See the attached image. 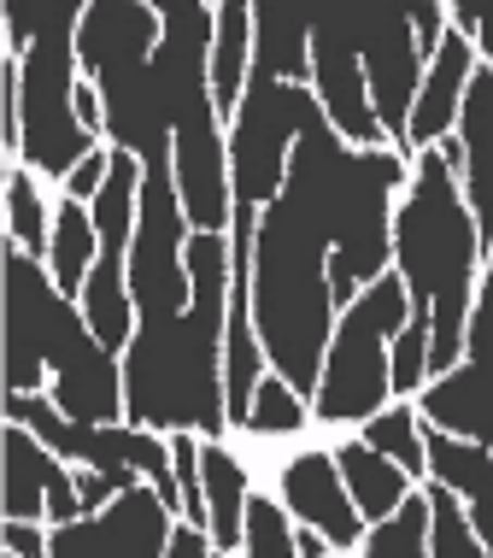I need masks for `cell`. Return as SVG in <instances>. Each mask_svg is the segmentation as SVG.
I'll use <instances>...</instances> for the list:
<instances>
[{
  "label": "cell",
  "instance_id": "cell-11",
  "mask_svg": "<svg viewBox=\"0 0 493 558\" xmlns=\"http://www.w3.org/2000/svg\"><path fill=\"white\" fill-rule=\"evenodd\" d=\"M176 511L153 482L124 488L107 511H88V518L53 523V547L48 558H164L171 553V530Z\"/></svg>",
  "mask_w": 493,
  "mask_h": 558
},
{
  "label": "cell",
  "instance_id": "cell-22",
  "mask_svg": "<svg viewBox=\"0 0 493 558\" xmlns=\"http://www.w3.org/2000/svg\"><path fill=\"white\" fill-rule=\"evenodd\" d=\"M358 435H365L377 452H387V459L399 464V471H411L417 482H429V447H423V412H417L411 400H387L370 424H358Z\"/></svg>",
  "mask_w": 493,
  "mask_h": 558
},
{
  "label": "cell",
  "instance_id": "cell-29",
  "mask_svg": "<svg viewBox=\"0 0 493 558\" xmlns=\"http://www.w3.org/2000/svg\"><path fill=\"white\" fill-rule=\"evenodd\" d=\"M124 488H136V482L112 476V471H77V494H83V518L88 511H107Z\"/></svg>",
  "mask_w": 493,
  "mask_h": 558
},
{
  "label": "cell",
  "instance_id": "cell-13",
  "mask_svg": "<svg viewBox=\"0 0 493 558\" xmlns=\"http://www.w3.org/2000/svg\"><path fill=\"white\" fill-rule=\"evenodd\" d=\"M276 500L288 506L294 523H311V530L329 535L335 553H358L370 523L358 518L347 482H341V464H335V447H300L276 464Z\"/></svg>",
  "mask_w": 493,
  "mask_h": 558
},
{
  "label": "cell",
  "instance_id": "cell-30",
  "mask_svg": "<svg viewBox=\"0 0 493 558\" xmlns=\"http://www.w3.org/2000/svg\"><path fill=\"white\" fill-rule=\"evenodd\" d=\"M7 553H19V558H48L53 547V523H24V518H7Z\"/></svg>",
  "mask_w": 493,
  "mask_h": 558
},
{
  "label": "cell",
  "instance_id": "cell-10",
  "mask_svg": "<svg viewBox=\"0 0 493 558\" xmlns=\"http://www.w3.org/2000/svg\"><path fill=\"white\" fill-rule=\"evenodd\" d=\"M411 405L423 412V424L493 447V247L482 259V282H476V300H470L465 359L446 376H429L411 395Z\"/></svg>",
  "mask_w": 493,
  "mask_h": 558
},
{
  "label": "cell",
  "instance_id": "cell-15",
  "mask_svg": "<svg viewBox=\"0 0 493 558\" xmlns=\"http://www.w3.org/2000/svg\"><path fill=\"white\" fill-rule=\"evenodd\" d=\"M458 147H465V165H458V189H465L476 230H482V247H493V65L482 59L476 77L465 88V107H458Z\"/></svg>",
  "mask_w": 493,
  "mask_h": 558
},
{
  "label": "cell",
  "instance_id": "cell-14",
  "mask_svg": "<svg viewBox=\"0 0 493 558\" xmlns=\"http://www.w3.org/2000/svg\"><path fill=\"white\" fill-rule=\"evenodd\" d=\"M476 65H482V53H476V41L446 19L435 53H429V71H423V88H417L411 100V124H406V147H441L446 135L458 124V107H465V88L476 77Z\"/></svg>",
  "mask_w": 493,
  "mask_h": 558
},
{
  "label": "cell",
  "instance_id": "cell-1",
  "mask_svg": "<svg viewBox=\"0 0 493 558\" xmlns=\"http://www.w3.org/2000/svg\"><path fill=\"white\" fill-rule=\"evenodd\" d=\"M411 183L406 147H353L306 112L276 201L252 241V329L282 383L311 400L341 306L394 270V206Z\"/></svg>",
  "mask_w": 493,
  "mask_h": 558
},
{
  "label": "cell",
  "instance_id": "cell-16",
  "mask_svg": "<svg viewBox=\"0 0 493 558\" xmlns=\"http://www.w3.org/2000/svg\"><path fill=\"white\" fill-rule=\"evenodd\" d=\"M335 464H341V482H347V494H353V506L365 523H382L387 511L406 506V494H417V476L399 471V464L370 447L358 429L347 441H335Z\"/></svg>",
  "mask_w": 493,
  "mask_h": 558
},
{
  "label": "cell",
  "instance_id": "cell-33",
  "mask_svg": "<svg viewBox=\"0 0 493 558\" xmlns=\"http://www.w3.org/2000/svg\"><path fill=\"white\" fill-rule=\"evenodd\" d=\"M465 518H470V530H476V541L493 553V506H465Z\"/></svg>",
  "mask_w": 493,
  "mask_h": 558
},
{
  "label": "cell",
  "instance_id": "cell-18",
  "mask_svg": "<svg viewBox=\"0 0 493 558\" xmlns=\"http://www.w3.org/2000/svg\"><path fill=\"white\" fill-rule=\"evenodd\" d=\"M423 447H429V482L453 488L465 506H493V447L446 435L435 424H423Z\"/></svg>",
  "mask_w": 493,
  "mask_h": 558
},
{
  "label": "cell",
  "instance_id": "cell-7",
  "mask_svg": "<svg viewBox=\"0 0 493 558\" xmlns=\"http://www.w3.org/2000/svg\"><path fill=\"white\" fill-rule=\"evenodd\" d=\"M411 318V294L399 270H382L353 306H341L335 336L323 353V376L311 395V417L329 429H358L394 400V376H387V347Z\"/></svg>",
  "mask_w": 493,
  "mask_h": 558
},
{
  "label": "cell",
  "instance_id": "cell-4",
  "mask_svg": "<svg viewBox=\"0 0 493 558\" xmlns=\"http://www.w3.org/2000/svg\"><path fill=\"white\" fill-rule=\"evenodd\" d=\"M7 395L48 388L59 412L83 424H124V353L88 329L83 306L53 270L7 241Z\"/></svg>",
  "mask_w": 493,
  "mask_h": 558
},
{
  "label": "cell",
  "instance_id": "cell-36",
  "mask_svg": "<svg viewBox=\"0 0 493 558\" xmlns=\"http://www.w3.org/2000/svg\"><path fill=\"white\" fill-rule=\"evenodd\" d=\"M7 558H19V553H7Z\"/></svg>",
  "mask_w": 493,
  "mask_h": 558
},
{
  "label": "cell",
  "instance_id": "cell-28",
  "mask_svg": "<svg viewBox=\"0 0 493 558\" xmlns=\"http://www.w3.org/2000/svg\"><path fill=\"white\" fill-rule=\"evenodd\" d=\"M107 171H112V147L100 142L95 154H83V159H77V171H71V177H65V189H53V194H71V201H95L100 183H107Z\"/></svg>",
  "mask_w": 493,
  "mask_h": 558
},
{
  "label": "cell",
  "instance_id": "cell-17",
  "mask_svg": "<svg viewBox=\"0 0 493 558\" xmlns=\"http://www.w3.org/2000/svg\"><path fill=\"white\" fill-rule=\"evenodd\" d=\"M200 476H206V511H212V547L218 553H242V523H247V500H252V471L230 452V441H200Z\"/></svg>",
  "mask_w": 493,
  "mask_h": 558
},
{
  "label": "cell",
  "instance_id": "cell-35",
  "mask_svg": "<svg viewBox=\"0 0 493 558\" xmlns=\"http://www.w3.org/2000/svg\"><path fill=\"white\" fill-rule=\"evenodd\" d=\"M212 558H230V553H212Z\"/></svg>",
  "mask_w": 493,
  "mask_h": 558
},
{
  "label": "cell",
  "instance_id": "cell-34",
  "mask_svg": "<svg viewBox=\"0 0 493 558\" xmlns=\"http://www.w3.org/2000/svg\"><path fill=\"white\" fill-rule=\"evenodd\" d=\"M329 558H358V553H329Z\"/></svg>",
  "mask_w": 493,
  "mask_h": 558
},
{
  "label": "cell",
  "instance_id": "cell-32",
  "mask_svg": "<svg viewBox=\"0 0 493 558\" xmlns=\"http://www.w3.org/2000/svg\"><path fill=\"white\" fill-rule=\"evenodd\" d=\"M294 547H300V558H329L335 547H329L323 530H311V523H294Z\"/></svg>",
  "mask_w": 493,
  "mask_h": 558
},
{
  "label": "cell",
  "instance_id": "cell-21",
  "mask_svg": "<svg viewBox=\"0 0 493 558\" xmlns=\"http://www.w3.org/2000/svg\"><path fill=\"white\" fill-rule=\"evenodd\" d=\"M311 424H318V417H311V400L294 383H282L276 371H264L259 395H252V405H247L242 435H252V441H294V435H306Z\"/></svg>",
  "mask_w": 493,
  "mask_h": 558
},
{
  "label": "cell",
  "instance_id": "cell-24",
  "mask_svg": "<svg viewBox=\"0 0 493 558\" xmlns=\"http://www.w3.org/2000/svg\"><path fill=\"white\" fill-rule=\"evenodd\" d=\"M423 494H429V553L435 558H493L482 541H476L470 518H465V500H458L453 488L423 482Z\"/></svg>",
  "mask_w": 493,
  "mask_h": 558
},
{
  "label": "cell",
  "instance_id": "cell-2",
  "mask_svg": "<svg viewBox=\"0 0 493 558\" xmlns=\"http://www.w3.org/2000/svg\"><path fill=\"white\" fill-rule=\"evenodd\" d=\"M188 306L171 318H141L124 347V417L141 429H194L223 441L230 388H223V341H230V235H188Z\"/></svg>",
  "mask_w": 493,
  "mask_h": 558
},
{
  "label": "cell",
  "instance_id": "cell-25",
  "mask_svg": "<svg viewBox=\"0 0 493 558\" xmlns=\"http://www.w3.org/2000/svg\"><path fill=\"white\" fill-rule=\"evenodd\" d=\"M235 558H300L294 547V518L276 494H259L252 488L247 500V523H242V553Z\"/></svg>",
  "mask_w": 493,
  "mask_h": 558
},
{
  "label": "cell",
  "instance_id": "cell-23",
  "mask_svg": "<svg viewBox=\"0 0 493 558\" xmlns=\"http://www.w3.org/2000/svg\"><path fill=\"white\" fill-rule=\"evenodd\" d=\"M358 558H435L429 553V494L417 482V494H406V506L387 511L382 523H370L358 541Z\"/></svg>",
  "mask_w": 493,
  "mask_h": 558
},
{
  "label": "cell",
  "instance_id": "cell-26",
  "mask_svg": "<svg viewBox=\"0 0 493 558\" xmlns=\"http://www.w3.org/2000/svg\"><path fill=\"white\" fill-rule=\"evenodd\" d=\"M200 441L194 429H171V464H176V494H183V523L212 530V511H206V476H200Z\"/></svg>",
  "mask_w": 493,
  "mask_h": 558
},
{
  "label": "cell",
  "instance_id": "cell-9",
  "mask_svg": "<svg viewBox=\"0 0 493 558\" xmlns=\"http://www.w3.org/2000/svg\"><path fill=\"white\" fill-rule=\"evenodd\" d=\"M188 206L176 177H141V213L136 241H130V294H136V324L141 318H171L188 306Z\"/></svg>",
  "mask_w": 493,
  "mask_h": 558
},
{
  "label": "cell",
  "instance_id": "cell-3",
  "mask_svg": "<svg viewBox=\"0 0 493 558\" xmlns=\"http://www.w3.org/2000/svg\"><path fill=\"white\" fill-rule=\"evenodd\" d=\"M482 259L488 247L458 189V165L441 147H417L411 183L394 206V270L411 294V324L429 329V376H446L465 359V324Z\"/></svg>",
  "mask_w": 493,
  "mask_h": 558
},
{
  "label": "cell",
  "instance_id": "cell-20",
  "mask_svg": "<svg viewBox=\"0 0 493 558\" xmlns=\"http://www.w3.org/2000/svg\"><path fill=\"white\" fill-rule=\"evenodd\" d=\"M53 183L41 171H29L24 159H7V241H19L24 253L48 259V241H53Z\"/></svg>",
  "mask_w": 493,
  "mask_h": 558
},
{
  "label": "cell",
  "instance_id": "cell-19",
  "mask_svg": "<svg viewBox=\"0 0 493 558\" xmlns=\"http://www.w3.org/2000/svg\"><path fill=\"white\" fill-rule=\"evenodd\" d=\"M100 259V230H95V213H88V201H71V194H59L53 201V241H48V265L53 282L65 289L71 300L83 294L88 270Z\"/></svg>",
  "mask_w": 493,
  "mask_h": 558
},
{
  "label": "cell",
  "instance_id": "cell-8",
  "mask_svg": "<svg viewBox=\"0 0 493 558\" xmlns=\"http://www.w3.org/2000/svg\"><path fill=\"white\" fill-rule=\"evenodd\" d=\"M311 107H318L311 83L247 77L242 100H235V112H230V194H235V213H264V206L276 201L282 177H288L294 135H300Z\"/></svg>",
  "mask_w": 493,
  "mask_h": 558
},
{
  "label": "cell",
  "instance_id": "cell-12",
  "mask_svg": "<svg viewBox=\"0 0 493 558\" xmlns=\"http://www.w3.org/2000/svg\"><path fill=\"white\" fill-rule=\"evenodd\" d=\"M0 452H7V471H0L7 476V488H0L7 518H24V523H71V518H83L77 464L59 459L36 429L7 424Z\"/></svg>",
  "mask_w": 493,
  "mask_h": 558
},
{
  "label": "cell",
  "instance_id": "cell-5",
  "mask_svg": "<svg viewBox=\"0 0 493 558\" xmlns=\"http://www.w3.org/2000/svg\"><path fill=\"white\" fill-rule=\"evenodd\" d=\"M7 12V53L19 59V107H24V147L19 159L41 171L53 189L77 171L83 154H95L100 135L77 118V29L88 0H0Z\"/></svg>",
  "mask_w": 493,
  "mask_h": 558
},
{
  "label": "cell",
  "instance_id": "cell-31",
  "mask_svg": "<svg viewBox=\"0 0 493 558\" xmlns=\"http://www.w3.org/2000/svg\"><path fill=\"white\" fill-rule=\"evenodd\" d=\"M218 547H212V535L200 530V523H183L176 518V530H171V553L164 558H212Z\"/></svg>",
  "mask_w": 493,
  "mask_h": 558
},
{
  "label": "cell",
  "instance_id": "cell-27",
  "mask_svg": "<svg viewBox=\"0 0 493 558\" xmlns=\"http://www.w3.org/2000/svg\"><path fill=\"white\" fill-rule=\"evenodd\" d=\"M387 376H394V400H411L429 383V329L423 324L406 318V329L387 347Z\"/></svg>",
  "mask_w": 493,
  "mask_h": 558
},
{
  "label": "cell",
  "instance_id": "cell-6",
  "mask_svg": "<svg viewBox=\"0 0 493 558\" xmlns=\"http://www.w3.org/2000/svg\"><path fill=\"white\" fill-rule=\"evenodd\" d=\"M306 53H347L365 65L387 142L406 147L411 100L446 29V0H306Z\"/></svg>",
  "mask_w": 493,
  "mask_h": 558
}]
</instances>
